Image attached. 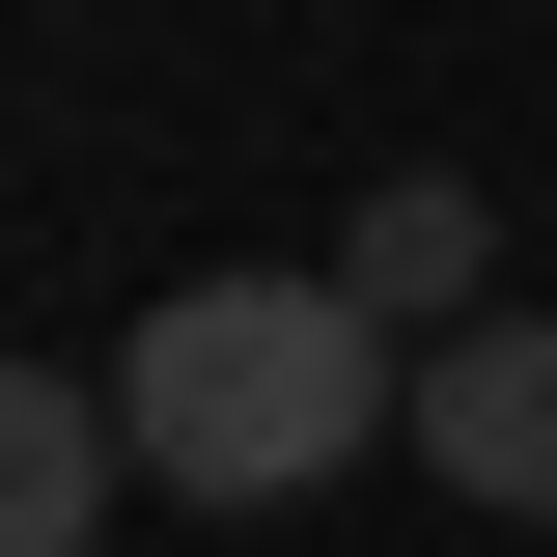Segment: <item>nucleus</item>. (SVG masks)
<instances>
[{
	"label": "nucleus",
	"mask_w": 557,
	"mask_h": 557,
	"mask_svg": "<svg viewBox=\"0 0 557 557\" xmlns=\"http://www.w3.org/2000/svg\"><path fill=\"white\" fill-rule=\"evenodd\" d=\"M139 502V418H112V362H0V557H84Z\"/></svg>",
	"instance_id": "7ed1b4c3"
},
{
	"label": "nucleus",
	"mask_w": 557,
	"mask_h": 557,
	"mask_svg": "<svg viewBox=\"0 0 557 557\" xmlns=\"http://www.w3.org/2000/svg\"><path fill=\"white\" fill-rule=\"evenodd\" d=\"M418 474L474 530H557V307H446L418 335Z\"/></svg>",
	"instance_id": "f03ea898"
},
{
	"label": "nucleus",
	"mask_w": 557,
	"mask_h": 557,
	"mask_svg": "<svg viewBox=\"0 0 557 557\" xmlns=\"http://www.w3.org/2000/svg\"><path fill=\"white\" fill-rule=\"evenodd\" d=\"M335 278L391 307V335H446V307H502V278H474V168H391V196L335 223Z\"/></svg>",
	"instance_id": "20e7f679"
},
{
	"label": "nucleus",
	"mask_w": 557,
	"mask_h": 557,
	"mask_svg": "<svg viewBox=\"0 0 557 557\" xmlns=\"http://www.w3.org/2000/svg\"><path fill=\"white\" fill-rule=\"evenodd\" d=\"M112 418H139V474L168 502H307V474H362L418 418V335L362 307V278H168L112 335Z\"/></svg>",
	"instance_id": "f257e3e1"
}]
</instances>
